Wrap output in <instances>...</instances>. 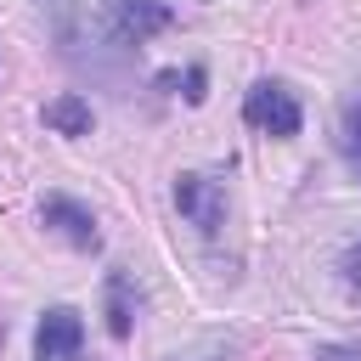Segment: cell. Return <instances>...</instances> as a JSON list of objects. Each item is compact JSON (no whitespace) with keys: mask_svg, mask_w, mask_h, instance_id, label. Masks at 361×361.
<instances>
[{"mask_svg":"<svg viewBox=\"0 0 361 361\" xmlns=\"http://www.w3.org/2000/svg\"><path fill=\"white\" fill-rule=\"evenodd\" d=\"M169 23H175V6H169V0H107V6H102V34H107L113 45H124V51L147 45V39L164 34Z\"/></svg>","mask_w":361,"mask_h":361,"instance_id":"cell-1","label":"cell"},{"mask_svg":"<svg viewBox=\"0 0 361 361\" xmlns=\"http://www.w3.org/2000/svg\"><path fill=\"white\" fill-rule=\"evenodd\" d=\"M243 118H248V130L276 135V141L299 135V124H305V113H299L293 90H288V85H276V79H259V85L243 96Z\"/></svg>","mask_w":361,"mask_h":361,"instance_id":"cell-2","label":"cell"},{"mask_svg":"<svg viewBox=\"0 0 361 361\" xmlns=\"http://www.w3.org/2000/svg\"><path fill=\"white\" fill-rule=\"evenodd\" d=\"M175 209H180L203 237H214V231L226 226V186L209 180V175H180V180H175Z\"/></svg>","mask_w":361,"mask_h":361,"instance_id":"cell-3","label":"cell"},{"mask_svg":"<svg viewBox=\"0 0 361 361\" xmlns=\"http://www.w3.org/2000/svg\"><path fill=\"white\" fill-rule=\"evenodd\" d=\"M79 338H85L79 310L56 305V310H45L39 327H34V355H39V361H73V355H79Z\"/></svg>","mask_w":361,"mask_h":361,"instance_id":"cell-4","label":"cell"},{"mask_svg":"<svg viewBox=\"0 0 361 361\" xmlns=\"http://www.w3.org/2000/svg\"><path fill=\"white\" fill-rule=\"evenodd\" d=\"M39 220L45 226H56L73 248H96L102 243V231H96V214L85 209V203H73V197H62V192H51L45 203H39Z\"/></svg>","mask_w":361,"mask_h":361,"instance_id":"cell-5","label":"cell"},{"mask_svg":"<svg viewBox=\"0 0 361 361\" xmlns=\"http://www.w3.org/2000/svg\"><path fill=\"white\" fill-rule=\"evenodd\" d=\"M45 124H51L56 135H90V102H85L79 90H62V96L45 102Z\"/></svg>","mask_w":361,"mask_h":361,"instance_id":"cell-6","label":"cell"},{"mask_svg":"<svg viewBox=\"0 0 361 361\" xmlns=\"http://www.w3.org/2000/svg\"><path fill=\"white\" fill-rule=\"evenodd\" d=\"M130 316H135L130 282H124V271H113V276H107V333H113V338H130Z\"/></svg>","mask_w":361,"mask_h":361,"instance_id":"cell-7","label":"cell"},{"mask_svg":"<svg viewBox=\"0 0 361 361\" xmlns=\"http://www.w3.org/2000/svg\"><path fill=\"white\" fill-rule=\"evenodd\" d=\"M344 158L355 164V175H361V107H350L344 113Z\"/></svg>","mask_w":361,"mask_h":361,"instance_id":"cell-8","label":"cell"},{"mask_svg":"<svg viewBox=\"0 0 361 361\" xmlns=\"http://www.w3.org/2000/svg\"><path fill=\"white\" fill-rule=\"evenodd\" d=\"M338 271H344V288H350V293H361V243H350V248H344Z\"/></svg>","mask_w":361,"mask_h":361,"instance_id":"cell-9","label":"cell"},{"mask_svg":"<svg viewBox=\"0 0 361 361\" xmlns=\"http://www.w3.org/2000/svg\"><path fill=\"white\" fill-rule=\"evenodd\" d=\"M316 361H361V344H333V350H322Z\"/></svg>","mask_w":361,"mask_h":361,"instance_id":"cell-10","label":"cell"},{"mask_svg":"<svg viewBox=\"0 0 361 361\" xmlns=\"http://www.w3.org/2000/svg\"><path fill=\"white\" fill-rule=\"evenodd\" d=\"M203 85H209V79H203V68H192V73H186V102H203V96H209Z\"/></svg>","mask_w":361,"mask_h":361,"instance_id":"cell-11","label":"cell"},{"mask_svg":"<svg viewBox=\"0 0 361 361\" xmlns=\"http://www.w3.org/2000/svg\"><path fill=\"white\" fill-rule=\"evenodd\" d=\"M73 361H79V355H73Z\"/></svg>","mask_w":361,"mask_h":361,"instance_id":"cell-12","label":"cell"}]
</instances>
